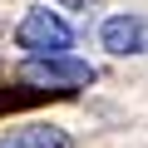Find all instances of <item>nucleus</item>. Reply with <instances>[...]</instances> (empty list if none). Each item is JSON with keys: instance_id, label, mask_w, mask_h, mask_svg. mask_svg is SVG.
Masks as SVG:
<instances>
[{"instance_id": "nucleus-4", "label": "nucleus", "mask_w": 148, "mask_h": 148, "mask_svg": "<svg viewBox=\"0 0 148 148\" xmlns=\"http://www.w3.org/2000/svg\"><path fill=\"white\" fill-rule=\"evenodd\" d=\"M0 148H74V138L54 123H25V128H10L0 138Z\"/></svg>"}, {"instance_id": "nucleus-1", "label": "nucleus", "mask_w": 148, "mask_h": 148, "mask_svg": "<svg viewBox=\"0 0 148 148\" xmlns=\"http://www.w3.org/2000/svg\"><path fill=\"white\" fill-rule=\"evenodd\" d=\"M20 74H25V84L49 89V94H74V89L94 84V64L89 59H74L69 49L64 54H30Z\"/></svg>"}, {"instance_id": "nucleus-5", "label": "nucleus", "mask_w": 148, "mask_h": 148, "mask_svg": "<svg viewBox=\"0 0 148 148\" xmlns=\"http://www.w3.org/2000/svg\"><path fill=\"white\" fill-rule=\"evenodd\" d=\"M40 94H49V89H30V94H10V89H0V114H5V109H20V104H35Z\"/></svg>"}, {"instance_id": "nucleus-3", "label": "nucleus", "mask_w": 148, "mask_h": 148, "mask_svg": "<svg viewBox=\"0 0 148 148\" xmlns=\"http://www.w3.org/2000/svg\"><path fill=\"white\" fill-rule=\"evenodd\" d=\"M99 40H104L109 54H143L148 49V30H143L138 15H109L104 30H99Z\"/></svg>"}, {"instance_id": "nucleus-2", "label": "nucleus", "mask_w": 148, "mask_h": 148, "mask_svg": "<svg viewBox=\"0 0 148 148\" xmlns=\"http://www.w3.org/2000/svg\"><path fill=\"white\" fill-rule=\"evenodd\" d=\"M15 45H20L25 54H64V49L74 45V30H69L49 5H35V10H25V20L15 25Z\"/></svg>"}]
</instances>
